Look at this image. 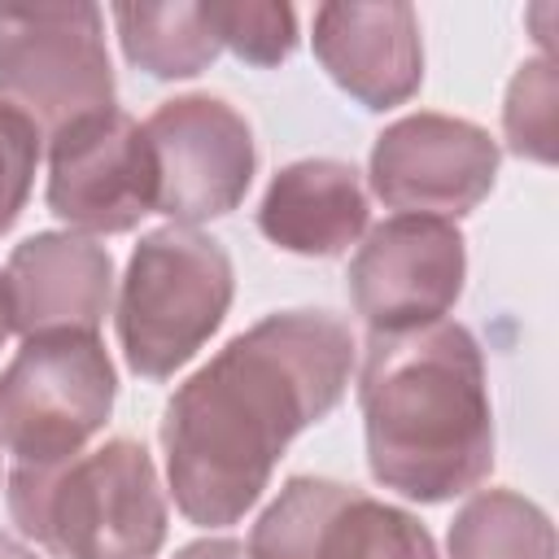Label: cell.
Returning a JSON list of instances; mask_svg holds the SVG:
<instances>
[{
    "mask_svg": "<svg viewBox=\"0 0 559 559\" xmlns=\"http://www.w3.org/2000/svg\"><path fill=\"white\" fill-rule=\"evenodd\" d=\"M354 371V336L328 310H280L231 336L162 415L166 480L188 524L227 528L262 498L297 432L332 415Z\"/></svg>",
    "mask_w": 559,
    "mask_h": 559,
    "instance_id": "obj_1",
    "label": "cell"
},
{
    "mask_svg": "<svg viewBox=\"0 0 559 559\" xmlns=\"http://www.w3.org/2000/svg\"><path fill=\"white\" fill-rule=\"evenodd\" d=\"M450 559H555L550 515L515 489H476L445 537Z\"/></svg>",
    "mask_w": 559,
    "mask_h": 559,
    "instance_id": "obj_16",
    "label": "cell"
},
{
    "mask_svg": "<svg viewBox=\"0 0 559 559\" xmlns=\"http://www.w3.org/2000/svg\"><path fill=\"white\" fill-rule=\"evenodd\" d=\"M39 162V135L17 114L0 109V236L22 218Z\"/></svg>",
    "mask_w": 559,
    "mask_h": 559,
    "instance_id": "obj_19",
    "label": "cell"
},
{
    "mask_svg": "<svg viewBox=\"0 0 559 559\" xmlns=\"http://www.w3.org/2000/svg\"><path fill=\"white\" fill-rule=\"evenodd\" d=\"M9 323L31 336H96L114 297V258L79 231H35L13 245L4 266Z\"/></svg>",
    "mask_w": 559,
    "mask_h": 559,
    "instance_id": "obj_12",
    "label": "cell"
},
{
    "mask_svg": "<svg viewBox=\"0 0 559 559\" xmlns=\"http://www.w3.org/2000/svg\"><path fill=\"white\" fill-rule=\"evenodd\" d=\"M463 275L467 245L454 223L393 214L349 258V301L371 332H411L454 310Z\"/></svg>",
    "mask_w": 559,
    "mask_h": 559,
    "instance_id": "obj_10",
    "label": "cell"
},
{
    "mask_svg": "<svg viewBox=\"0 0 559 559\" xmlns=\"http://www.w3.org/2000/svg\"><path fill=\"white\" fill-rule=\"evenodd\" d=\"M114 393L100 336H31L0 371V445L31 467L61 463L105 428Z\"/></svg>",
    "mask_w": 559,
    "mask_h": 559,
    "instance_id": "obj_6",
    "label": "cell"
},
{
    "mask_svg": "<svg viewBox=\"0 0 559 559\" xmlns=\"http://www.w3.org/2000/svg\"><path fill=\"white\" fill-rule=\"evenodd\" d=\"M48 210L79 236H118L153 214L157 166L144 127L114 105L57 131L48 140Z\"/></svg>",
    "mask_w": 559,
    "mask_h": 559,
    "instance_id": "obj_9",
    "label": "cell"
},
{
    "mask_svg": "<svg viewBox=\"0 0 559 559\" xmlns=\"http://www.w3.org/2000/svg\"><path fill=\"white\" fill-rule=\"evenodd\" d=\"M9 515L52 559H153L166 542V498L148 450L114 437L61 463L9 472Z\"/></svg>",
    "mask_w": 559,
    "mask_h": 559,
    "instance_id": "obj_3",
    "label": "cell"
},
{
    "mask_svg": "<svg viewBox=\"0 0 559 559\" xmlns=\"http://www.w3.org/2000/svg\"><path fill=\"white\" fill-rule=\"evenodd\" d=\"M227 249L197 227H157L131 249L118 293V345L135 376L170 380L227 319Z\"/></svg>",
    "mask_w": 559,
    "mask_h": 559,
    "instance_id": "obj_4",
    "label": "cell"
},
{
    "mask_svg": "<svg viewBox=\"0 0 559 559\" xmlns=\"http://www.w3.org/2000/svg\"><path fill=\"white\" fill-rule=\"evenodd\" d=\"M358 406L371 476L411 502H450L493 467V406L476 336L437 319L371 332Z\"/></svg>",
    "mask_w": 559,
    "mask_h": 559,
    "instance_id": "obj_2",
    "label": "cell"
},
{
    "mask_svg": "<svg viewBox=\"0 0 559 559\" xmlns=\"http://www.w3.org/2000/svg\"><path fill=\"white\" fill-rule=\"evenodd\" d=\"M175 559H249V550L236 537H201V542H188L183 550H175Z\"/></svg>",
    "mask_w": 559,
    "mask_h": 559,
    "instance_id": "obj_20",
    "label": "cell"
},
{
    "mask_svg": "<svg viewBox=\"0 0 559 559\" xmlns=\"http://www.w3.org/2000/svg\"><path fill=\"white\" fill-rule=\"evenodd\" d=\"M0 109L35 127L39 140L114 109L105 13L87 0L0 4Z\"/></svg>",
    "mask_w": 559,
    "mask_h": 559,
    "instance_id": "obj_5",
    "label": "cell"
},
{
    "mask_svg": "<svg viewBox=\"0 0 559 559\" xmlns=\"http://www.w3.org/2000/svg\"><path fill=\"white\" fill-rule=\"evenodd\" d=\"M249 559H437L432 533L328 476H293L249 533Z\"/></svg>",
    "mask_w": 559,
    "mask_h": 559,
    "instance_id": "obj_7",
    "label": "cell"
},
{
    "mask_svg": "<svg viewBox=\"0 0 559 559\" xmlns=\"http://www.w3.org/2000/svg\"><path fill=\"white\" fill-rule=\"evenodd\" d=\"M201 9L218 44L249 66H280L297 48V13L280 0H210Z\"/></svg>",
    "mask_w": 559,
    "mask_h": 559,
    "instance_id": "obj_17",
    "label": "cell"
},
{
    "mask_svg": "<svg viewBox=\"0 0 559 559\" xmlns=\"http://www.w3.org/2000/svg\"><path fill=\"white\" fill-rule=\"evenodd\" d=\"M271 245L301 258H336L367 231V192L349 162L306 157L284 166L258 205Z\"/></svg>",
    "mask_w": 559,
    "mask_h": 559,
    "instance_id": "obj_14",
    "label": "cell"
},
{
    "mask_svg": "<svg viewBox=\"0 0 559 559\" xmlns=\"http://www.w3.org/2000/svg\"><path fill=\"white\" fill-rule=\"evenodd\" d=\"M555 105H559V79H555L550 57L524 61L502 105V131L515 157L555 162Z\"/></svg>",
    "mask_w": 559,
    "mask_h": 559,
    "instance_id": "obj_18",
    "label": "cell"
},
{
    "mask_svg": "<svg viewBox=\"0 0 559 559\" xmlns=\"http://www.w3.org/2000/svg\"><path fill=\"white\" fill-rule=\"evenodd\" d=\"M0 559H39L26 542H17L13 533H0Z\"/></svg>",
    "mask_w": 559,
    "mask_h": 559,
    "instance_id": "obj_21",
    "label": "cell"
},
{
    "mask_svg": "<svg viewBox=\"0 0 559 559\" xmlns=\"http://www.w3.org/2000/svg\"><path fill=\"white\" fill-rule=\"evenodd\" d=\"M371 192L402 214H472L498 175V144L485 127L450 114H411L371 144Z\"/></svg>",
    "mask_w": 559,
    "mask_h": 559,
    "instance_id": "obj_11",
    "label": "cell"
},
{
    "mask_svg": "<svg viewBox=\"0 0 559 559\" xmlns=\"http://www.w3.org/2000/svg\"><path fill=\"white\" fill-rule=\"evenodd\" d=\"M9 332H13V323H9V297H4V275H0V345Z\"/></svg>",
    "mask_w": 559,
    "mask_h": 559,
    "instance_id": "obj_22",
    "label": "cell"
},
{
    "mask_svg": "<svg viewBox=\"0 0 559 559\" xmlns=\"http://www.w3.org/2000/svg\"><path fill=\"white\" fill-rule=\"evenodd\" d=\"M310 44L332 83L362 109H393L411 100L424 83L419 17L402 0L319 4Z\"/></svg>",
    "mask_w": 559,
    "mask_h": 559,
    "instance_id": "obj_13",
    "label": "cell"
},
{
    "mask_svg": "<svg viewBox=\"0 0 559 559\" xmlns=\"http://www.w3.org/2000/svg\"><path fill=\"white\" fill-rule=\"evenodd\" d=\"M157 166V210L175 227L231 214L253 183V131L218 96L162 100L144 122Z\"/></svg>",
    "mask_w": 559,
    "mask_h": 559,
    "instance_id": "obj_8",
    "label": "cell"
},
{
    "mask_svg": "<svg viewBox=\"0 0 559 559\" xmlns=\"http://www.w3.org/2000/svg\"><path fill=\"white\" fill-rule=\"evenodd\" d=\"M114 26L131 66L153 79H192L218 57V35L201 4H114Z\"/></svg>",
    "mask_w": 559,
    "mask_h": 559,
    "instance_id": "obj_15",
    "label": "cell"
}]
</instances>
